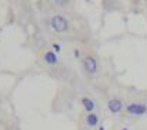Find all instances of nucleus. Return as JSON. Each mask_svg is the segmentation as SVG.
<instances>
[{"label":"nucleus","mask_w":147,"mask_h":130,"mask_svg":"<svg viewBox=\"0 0 147 130\" xmlns=\"http://www.w3.org/2000/svg\"><path fill=\"white\" fill-rule=\"evenodd\" d=\"M51 47H53V51H54L56 54L61 51V44H58V43H53V46H51Z\"/></svg>","instance_id":"6e6552de"},{"label":"nucleus","mask_w":147,"mask_h":130,"mask_svg":"<svg viewBox=\"0 0 147 130\" xmlns=\"http://www.w3.org/2000/svg\"><path fill=\"white\" fill-rule=\"evenodd\" d=\"M43 58H45V61H46V64L49 65H56L58 62V57L57 54L53 51V50H49V51H46L45 53V56H43Z\"/></svg>","instance_id":"39448f33"},{"label":"nucleus","mask_w":147,"mask_h":130,"mask_svg":"<svg viewBox=\"0 0 147 130\" xmlns=\"http://www.w3.org/2000/svg\"><path fill=\"white\" fill-rule=\"evenodd\" d=\"M82 65H83V69L89 73V75H94L98 69L97 60L94 57H92V56H88V57L83 58V60H82Z\"/></svg>","instance_id":"f03ea898"},{"label":"nucleus","mask_w":147,"mask_h":130,"mask_svg":"<svg viewBox=\"0 0 147 130\" xmlns=\"http://www.w3.org/2000/svg\"><path fill=\"white\" fill-rule=\"evenodd\" d=\"M126 112L129 115H135V116H140L147 112V105L142 104V103H131L126 105Z\"/></svg>","instance_id":"7ed1b4c3"},{"label":"nucleus","mask_w":147,"mask_h":130,"mask_svg":"<svg viewBox=\"0 0 147 130\" xmlns=\"http://www.w3.org/2000/svg\"><path fill=\"white\" fill-rule=\"evenodd\" d=\"M57 4H60V6H65V4H68V1H57Z\"/></svg>","instance_id":"1a4fd4ad"},{"label":"nucleus","mask_w":147,"mask_h":130,"mask_svg":"<svg viewBox=\"0 0 147 130\" xmlns=\"http://www.w3.org/2000/svg\"><path fill=\"white\" fill-rule=\"evenodd\" d=\"M121 130H129V129H128V127H123V129H121Z\"/></svg>","instance_id":"9b49d317"},{"label":"nucleus","mask_w":147,"mask_h":130,"mask_svg":"<svg viewBox=\"0 0 147 130\" xmlns=\"http://www.w3.org/2000/svg\"><path fill=\"white\" fill-rule=\"evenodd\" d=\"M107 107H108V111L111 114H119L122 111L123 104L119 98H111L108 103H107Z\"/></svg>","instance_id":"20e7f679"},{"label":"nucleus","mask_w":147,"mask_h":130,"mask_svg":"<svg viewBox=\"0 0 147 130\" xmlns=\"http://www.w3.org/2000/svg\"><path fill=\"white\" fill-rule=\"evenodd\" d=\"M98 130H106V127H104V126H100V127H98Z\"/></svg>","instance_id":"9d476101"},{"label":"nucleus","mask_w":147,"mask_h":130,"mask_svg":"<svg viewBox=\"0 0 147 130\" xmlns=\"http://www.w3.org/2000/svg\"><path fill=\"white\" fill-rule=\"evenodd\" d=\"M86 125L89 126V127H96L98 125V116L97 114H94V112H92L86 116Z\"/></svg>","instance_id":"0eeeda50"},{"label":"nucleus","mask_w":147,"mask_h":130,"mask_svg":"<svg viewBox=\"0 0 147 130\" xmlns=\"http://www.w3.org/2000/svg\"><path fill=\"white\" fill-rule=\"evenodd\" d=\"M82 105H83V108H85V111L86 112H89V114H92L93 111H94V108H96V104H94V101L93 100H90V98L88 97H83L81 100Z\"/></svg>","instance_id":"423d86ee"},{"label":"nucleus","mask_w":147,"mask_h":130,"mask_svg":"<svg viewBox=\"0 0 147 130\" xmlns=\"http://www.w3.org/2000/svg\"><path fill=\"white\" fill-rule=\"evenodd\" d=\"M50 24H51V28H53L56 32H58V33L65 32V31H68V28H69L68 19H67L65 17L60 15V14H57V15L53 17Z\"/></svg>","instance_id":"f257e3e1"}]
</instances>
